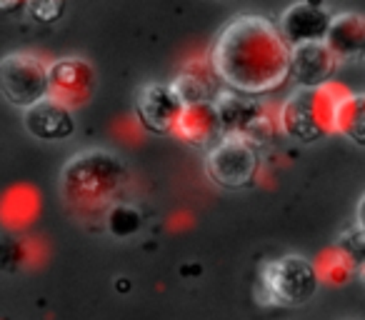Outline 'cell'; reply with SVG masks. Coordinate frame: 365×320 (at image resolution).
Listing matches in <instances>:
<instances>
[{
  "label": "cell",
  "mask_w": 365,
  "mask_h": 320,
  "mask_svg": "<svg viewBox=\"0 0 365 320\" xmlns=\"http://www.w3.org/2000/svg\"><path fill=\"white\" fill-rule=\"evenodd\" d=\"M335 245H338V248L343 250V253L348 255V258L353 260L358 268H363V265H365V230L360 228V225L345 230Z\"/></svg>",
  "instance_id": "obj_19"
},
{
  "label": "cell",
  "mask_w": 365,
  "mask_h": 320,
  "mask_svg": "<svg viewBox=\"0 0 365 320\" xmlns=\"http://www.w3.org/2000/svg\"><path fill=\"white\" fill-rule=\"evenodd\" d=\"M215 108L220 113L225 138H240L255 118H260L268 110V105L260 103L258 98L243 96V93H235V91H223V96L215 100Z\"/></svg>",
  "instance_id": "obj_14"
},
{
  "label": "cell",
  "mask_w": 365,
  "mask_h": 320,
  "mask_svg": "<svg viewBox=\"0 0 365 320\" xmlns=\"http://www.w3.org/2000/svg\"><path fill=\"white\" fill-rule=\"evenodd\" d=\"M23 125L38 140L56 143L68 140L76 133V118H73V110L46 98V100H41L38 105L28 108L23 113Z\"/></svg>",
  "instance_id": "obj_13"
},
{
  "label": "cell",
  "mask_w": 365,
  "mask_h": 320,
  "mask_svg": "<svg viewBox=\"0 0 365 320\" xmlns=\"http://www.w3.org/2000/svg\"><path fill=\"white\" fill-rule=\"evenodd\" d=\"M338 133L353 140L355 145L365 148V93H353L340 108Z\"/></svg>",
  "instance_id": "obj_18"
},
{
  "label": "cell",
  "mask_w": 365,
  "mask_h": 320,
  "mask_svg": "<svg viewBox=\"0 0 365 320\" xmlns=\"http://www.w3.org/2000/svg\"><path fill=\"white\" fill-rule=\"evenodd\" d=\"M350 96L353 93L340 83H328V86L313 88V91L300 88L283 103L278 113L283 135L305 143V145L318 143L320 138L335 135L340 108L345 105Z\"/></svg>",
  "instance_id": "obj_3"
},
{
  "label": "cell",
  "mask_w": 365,
  "mask_h": 320,
  "mask_svg": "<svg viewBox=\"0 0 365 320\" xmlns=\"http://www.w3.org/2000/svg\"><path fill=\"white\" fill-rule=\"evenodd\" d=\"M63 11H66V3H61V0H33V3H28V13L33 21L46 23V26L56 23L63 16Z\"/></svg>",
  "instance_id": "obj_21"
},
{
  "label": "cell",
  "mask_w": 365,
  "mask_h": 320,
  "mask_svg": "<svg viewBox=\"0 0 365 320\" xmlns=\"http://www.w3.org/2000/svg\"><path fill=\"white\" fill-rule=\"evenodd\" d=\"M355 215H358V225L365 230V195H363V198H360V203H358V213H355Z\"/></svg>",
  "instance_id": "obj_22"
},
{
  "label": "cell",
  "mask_w": 365,
  "mask_h": 320,
  "mask_svg": "<svg viewBox=\"0 0 365 320\" xmlns=\"http://www.w3.org/2000/svg\"><path fill=\"white\" fill-rule=\"evenodd\" d=\"M258 168V148L240 140V138H225L213 150H208V158H205V173H208V178L213 183H218L220 188L230 190L248 188L250 183H255Z\"/></svg>",
  "instance_id": "obj_6"
},
{
  "label": "cell",
  "mask_w": 365,
  "mask_h": 320,
  "mask_svg": "<svg viewBox=\"0 0 365 320\" xmlns=\"http://www.w3.org/2000/svg\"><path fill=\"white\" fill-rule=\"evenodd\" d=\"M182 108L185 103L178 96L173 83H145L135 96L138 120L153 133H170L173 135Z\"/></svg>",
  "instance_id": "obj_8"
},
{
  "label": "cell",
  "mask_w": 365,
  "mask_h": 320,
  "mask_svg": "<svg viewBox=\"0 0 365 320\" xmlns=\"http://www.w3.org/2000/svg\"><path fill=\"white\" fill-rule=\"evenodd\" d=\"M138 210L135 208H130V205H118V208H113L110 210V215H108V225H110V230L115 235H130V233H135L138 228H140V223H128V218H138Z\"/></svg>",
  "instance_id": "obj_20"
},
{
  "label": "cell",
  "mask_w": 365,
  "mask_h": 320,
  "mask_svg": "<svg viewBox=\"0 0 365 320\" xmlns=\"http://www.w3.org/2000/svg\"><path fill=\"white\" fill-rule=\"evenodd\" d=\"M360 280H363V285H365V265L360 268Z\"/></svg>",
  "instance_id": "obj_24"
},
{
  "label": "cell",
  "mask_w": 365,
  "mask_h": 320,
  "mask_svg": "<svg viewBox=\"0 0 365 320\" xmlns=\"http://www.w3.org/2000/svg\"><path fill=\"white\" fill-rule=\"evenodd\" d=\"M96 68L81 56H66L51 63V86L48 98L61 103L68 110L88 105L96 93Z\"/></svg>",
  "instance_id": "obj_7"
},
{
  "label": "cell",
  "mask_w": 365,
  "mask_h": 320,
  "mask_svg": "<svg viewBox=\"0 0 365 320\" xmlns=\"http://www.w3.org/2000/svg\"><path fill=\"white\" fill-rule=\"evenodd\" d=\"M51 86V63L38 53H11L0 61V91L11 105L28 108L48 98Z\"/></svg>",
  "instance_id": "obj_5"
},
{
  "label": "cell",
  "mask_w": 365,
  "mask_h": 320,
  "mask_svg": "<svg viewBox=\"0 0 365 320\" xmlns=\"http://www.w3.org/2000/svg\"><path fill=\"white\" fill-rule=\"evenodd\" d=\"M130 188V170L110 150H83L63 165L61 195L68 210L81 220L108 218L123 205Z\"/></svg>",
  "instance_id": "obj_2"
},
{
  "label": "cell",
  "mask_w": 365,
  "mask_h": 320,
  "mask_svg": "<svg viewBox=\"0 0 365 320\" xmlns=\"http://www.w3.org/2000/svg\"><path fill=\"white\" fill-rule=\"evenodd\" d=\"M330 23L333 16L328 13V8L320 3H310V0H300L293 3L283 11L280 16V36L285 38L290 48L303 46V43H320L328 38Z\"/></svg>",
  "instance_id": "obj_9"
},
{
  "label": "cell",
  "mask_w": 365,
  "mask_h": 320,
  "mask_svg": "<svg viewBox=\"0 0 365 320\" xmlns=\"http://www.w3.org/2000/svg\"><path fill=\"white\" fill-rule=\"evenodd\" d=\"M325 43L340 61L360 56L365 58V16H360V13H338V16H333Z\"/></svg>",
  "instance_id": "obj_15"
},
{
  "label": "cell",
  "mask_w": 365,
  "mask_h": 320,
  "mask_svg": "<svg viewBox=\"0 0 365 320\" xmlns=\"http://www.w3.org/2000/svg\"><path fill=\"white\" fill-rule=\"evenodd\" d=\"M320 275L315 260L303 255H280L260 265L255 295L258 303L278 308H300L315 295Z\"/></svg>",
  "instance_id": "obj_4"
},
{
  "label": "cell",
  "mask_w": 365,
  "mask_h": 320,
  "mask_svg": "<svg viewBox=\"0 0 365 320\" xmlns=\"http://www.w3.org/2000/svg\"><path fill=\"white\" fill-rule=\"evenodd\" d=\"M38 210H41V195L31 185H13L6 195H3V205H0V215H3V225L8 230H23L36 220Z\"/></svg>",
  "instance_id": "obj_16"
},
{
  "label": "cell",
  "mask_w": 365,
  "mask_h": 320,
  "mask_svg": "<svg viewBox=\"0 0 365 320\" xmlns=\"http://www.w3.org/2000/svg\"><path fill=\"white\" fill-rule=\"evenodd\" d=\"M173 88L178 91V96L182 98L185 105H198V103H215L223 96V86L218 71H215L213 61L208 56L190 58L180 66L178 76L173 78Z\"/></svg>",
  "instance_id": "obj_10"
},
{
  "label": "cell",
  "mask_w": 365,
  "mask_h": 320,
  "mask_svg": "<svg viewBox=\"0 0 365 320\" xmlns=\"http://www.w3.org/2000/svg\"><path fill=\"white\" fill-rule=\"evenodd\" d=\"M338 63L340 58L330 51V46L325 41L303 43V46L290 48V76L305 91L335 83L333 76L338 71Z\"/></svg>",
  "instance_id": "obj_11"
},
{
  "label": "cell",
  "mask_w": 365,
  "mask_h": 320,
  "mask_svg": "<svg viewBox=\"0 0 365 320\" xmlns=\"http://www.w3.org/2000/svg\"><path fill=\"white\" fill-rule=\"evenodd\" d=\"M315 268H318L320 283H330V285H343V283H348L355 273H360L358 265H355L338 245H330L323 253H318Z\"/></svg>",
  "instance_id": "obj_17"
},
{
  "label": "cell",
  "mask_w": 365,
  "mask_h": 320,
  "mask_svg": "<svg viewBox=\"0 0 365 320\" xmlns=\"http://www.w3.org/2000/svg\"><path fill=\"white\" fill-rule=\"evenodd\" d=\"M173 135L180 143H185V145L210 148L213 150L218 143L225 140V130L215 103H198V105L182 108Z\"/></svg>",
  "instance_id": "obj_12"
},
{
  "label": "cell",
  "mask_w": 365,
  "mask_h": 320,
  "mask_svg": "<svg viewBox=\"0 0 365 320\" xmlns=\"http://www.w3.org/2000/svg\"><path fill=\"white\" fill-rule=\"evenodd\" d=\"M28 8V3H0V11H23Z\"/></svg>",
  "instance_id": "obj_23"
},
{
  "label": "cell",
  "mask_w": 365,
  "mask_h": 320,
  "mask_svg": "<svg viewBox=\"0 0 365 320\" xmlns=\"http://www.w3.org/2000/svg\"><path fill=\"white\" fill-rule=\"evenodd\" d=\"M210 61L228 91L243 96L273 93L290 76V46L263 16H235L215 36Z\"/></svg>",
  "instance_id": "obj_1"
}]
</instances>
